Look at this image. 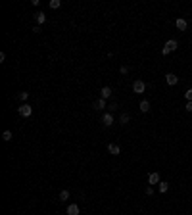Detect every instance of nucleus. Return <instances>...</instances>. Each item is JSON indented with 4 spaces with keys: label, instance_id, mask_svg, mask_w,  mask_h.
<instances>
[{
    "label": "nucleus",
    "instance_id": "f257e3e1",
    "mask_svg": "<svg viewBox=\"0 0 192 215\" xmlns=\"http://www.w3.org/2000/svg\"><path fill=\"white\" fill-rule=\"evenodd\" d=\"M17 114H19L21 117H31V114H33V108H31L29 104H21V106L17 108Z\"/></svg>",
    "mask_w": 192,
    "mask_h": 215
},
{
    "label": "nucleus",
    "instance_id": "f03ea898",
    "mask_svg": "<svg viewBox=\"0 0 192 215\" xmlns=\"http://www.w3.org/2000/svg\"><path fill=\"white\" fill-rule=\"evenodd\" d=\"M133 90H134V94H142L144 90H146V83L140 81V79H138V81H134L133 83Z\"/></svg>",
    "mask_w": 192,
    "mask_h": 215
},
{
    "label": "nucleus",
    "instance_id": "7ed1b4c3",
    "mask_svg": "<svg viewBox=\"0 0 192 215\" xmlns=\"http://www.w3.org/2000/svg\"><path fill=\"white\" fill-rule=\"evenodd\" d=\"M165 83H167L169 86H175V85L179 83V77H177L175 73H167V75H165Z\"/></svg>",
    "mask_w": 192,
    "mask_h": 215
},
{
    "label": "nucleus",
    "instance_id": "20e7f679",
    "mask_svg": "<svg viewBox=\"0 0 192 215\" xmlns=\"http://www.w3.org/2000/svg\"><path fill=\"white\" fill-rule=\"evenodd\" d=\"M102 123H104V127H111L114 125V115H111L110 111H106V114L102 115Z\"/></svg>",
    "mask_w": 192,
    "mask_h": 215
},
{
    "label": "nucleus",
    "instance_id": "39448f33",
    "mask_svg": "<svg viewBox=\"0 0 192 215\" xmlns=\"http://www.w3.org/2000/svg\"><path fill=\"white\" fill-rule=\"evenodd\" d=\"M175 25H177V29H179V31H186V29H188V21H186V19H183V17H179V19L175 21Z\"/></svg>",
    "mask_w": 192,
    "mask_h": 215
},
{
    "label": "nucleus",
    "instance_id": "423d86ee",
    "mask_svg": "<svg viewBox=\"0 0 192 215\" xmlns=\"http://www.w3.org/2000/svg\"><path fill=\"white\" fill-rule=\"evenodd\" d=\"M108 152H110L111 156H119V154H121V146H119V144H114V142H111V144L108 146Z\"/></svg>",
    "mask_w": 192,
    "mask_h": 215
},
{
    "label": "nucleus",
    "instance_id": "0eeeda50",
    "mask_svg": "<svg viewBox=\"0 0 192 215\" xmlns=\"http://www.w3.org/2000/svg\"><path fill=\"white\" fill-rule=\"evenodd\" d=\"M111 94H114V90H111L110 86H102V90H100V96H102L104 100H108V98H111Z\"/></svg>",
    "mask_w": 192,
    "mask_h": 215
},
{
    "label": "nucleus",
    "instance_id": "6e6552de",
    "mask_svg": "<svg viewBox=\"0 0 192 215\" xmlns=\"http://www.w3.org/2000/svg\"><path fill=\"white\" fill-rule=\"evenodd\" d=\"M148 185H160V173H150L148 175Z\"/></svg>",
    "mask_w": 192,
    "mask_h": 215
},
{
    "label": "nucleus",
    "instance_id": "1a4fd4ad",
    "mask_svg": "<svg viewBox=\"0 0 192 215\" xmlns=\"http://www.w3.org/2000/svg\"><path fill=\"white\" fill-rule=\"evenodd\" d=\"M79 213H81V209H79L77 203H69L67 206V215H79Z\"/></svg>",
    "mask_w": 192,
    "mask_h": 215
},
{
    "label": "nucleus",
    "instance_id": "9d476101",
    "mask_svg": "<svg viewBox=\"0 0 192 215\" xmlns=\"http://www.w3.org/2000/svg\"><path fill=\"white\" fill-rule=\"evenodd\" d=\"M165 48H169V52H173V50L179 48V42H177L175 39H169V40L165 42Z\"/></svg>",
    "mask_w": 192,
    "mask_h": 215
},
{
    "label": "nucleus",
    "instance_id": "9b49d317",
    "mask_svg": "<svg viewBox=\"0 0 192 215\" xmlns=\"http://www.w3.org/2000/svg\"><path fill=\"white\" fill-rule=\"evenodd\" d=\"M138 108H140L142 114H148V111H150V102L148 100H142L140 104H138Z\"/></svg>",
    "mask_w": 192,
    "mask_h": 215
},
{
    "label": "nucleus",
    "instance_id": "f8f14e48",
    "mask_svg": "<svg viewBox=\"0 0 192 215\" xmlns=\"http://www.w3.org/2000/svg\"><path fill=\"white\" fill-rule=\"evenodd\" d=\"M104 108H108V106H106V100H104V98H100V100H96V102H94V110L102 111Z\"/></svg>",
    "mask_w": 192,
    "mask_h": 215
},
{
    "label": "nucleus",
    "instance_id": "ddd939ff",
    "mask_svg": "<svg viewBox=\"0 0 192 215\" xmlns=\"http://www.w3.org/2000/svg\"><path fill=\"white\" fill-rule=\"evenodd\" d=\"M58 200H60V202H65V200H69V190H62L60 194H58Z\"/></svg>",
    "mask_w": 192,
    "mask_h": 215
},
{
    "label": "nucleus",
    "instance_id": "4468645a",
    "mask_svg": "<svg viewBox=\"0 0 192 215\" xmlns=\"http://www.w3.org/2000/svg\"><path fill=\"white\" fill-rule=\"evenodd\" d=\"M129 121H131V115H129V114H121V115H119V123H121V125H127Z\"/></svg>",
    "mask_w": 192,
    "mask_h": 215
},
{
    "label": "nucleus",
    "instance_id": "2eb2a0df",
    "mask_svg": "<svg viewBox=\"0 0 192 215\" xmlns=\"http://www.w3.org/2000/svg\"><path fill=\"white\" fill-rule=\"evenodd\" d=\"M37 23H39V25H42V23H46V16H44L42 12H39V14H37Z\"/></svg>",
    "mask_w": 192,
    "mask_h": 215
},
{
    "label": "nucleus",
    "instance_id": "dca6fc26",
    "mask_svg": "<svg viewBox=\"0 0 192 215\" xmlns=\"http://www.w3.org/2000/svg\"><path fill=\"white\" fill-rule=\"evenodd\" d=\"M52 10H58L60 6H62V0H50V4H48Z\"/></svg>",
    "mask_w": 192,
    "mask_h": 215
},
{
    "label": "nucleus",
    "instance_id": "f3484780",
    "mask_svg": "<svg viewBox=\"0 0 192 215\" xmlns=\"http://www.w3.org/2000/svg\"><path fill=\"white\" fill-rule=\"evenodd\" d=\"M2 140H4V142L12 140V131H4V133H2Z\"/></svg>",
    "mask_w": 192,
    "mask_h": 215
},
{
    "label": "nucleus",
    "instance_id": "a211bd4d",
    "mask_svg": "<svg viewBox=\"0 0 192 215\" xmlns=\"http://www.w3.org/2000/svg\"><path fill=\"white\" fill-rule=\"evenodd\" d=\"M167 190H169V185L167 183H160V192H162V194H165Z\"/></svg>",
    "mask_w": 192,
    "mask_h": 215
},
{
    "label": "nucleus",
    "instance_id": "6ab92c4d",
    "mask_svg": "<svg viewBox=\"0 0 192 215\" xmlns=\"http://www.w3.org/2000/svg\"><path fill=\"white\" fill-rule=\"evenodd\" d=\"M17 98H19L21 102H25V100L29 98V92H19V94H17Z\"/></svg>",
    "mask_w": 192,
    "mask_h": 215
},
{
    "label": "nucleus",
    "instance_id": "aec40b11",
    "mask_svg": "<svg viewBox=\"0 0 192 215\" xmlns=\"http://www.w3.org/2000/svg\"><path fill=\"white\" fill-rule=\"evenodd\" d=\"M117 108H119V106H117V102H111V104L108 106V110H110V114H111V111H115Z\"/></svg>",
    "mask_w": 192,
    "mask_h": 215
},
{
    "label": "nucleus",
    "instance_id": "412c9836",
    "mask_svg": "<svg viewBox=\"0 0 192 215\" xmlns=\"http://www.w3.org/2000/svg\"><path fill=\"white\" fill-rule=\"evenodd\" d=\"M185 98H186L188 102H192V88H188L186 92H185Z\"/></svg>",
    "mask_w": 192,
    "mask_h": 215
},
{
    "label": "nucleus",
    "instance_id": "4be33fe9",
    "mask_svg": "<svg viewBox=\"0 0 192 215\" xmlns=\"http://www.w3.org/2000/svg\"><path fill=\"white\" fill-rule=\"evenodd\" d=\"M127 71H129V67H127V65H121V67H119V73H123V75H125Z\"/></svg>",
    "mask_w": 192,
    "mask_h": 215
},
{
    "label": "nucleus",
    "instance_id": "5701e85b",
    "mask_svg": "<svg viewBox=\"0 0 192 215\" xmlns=\"http://www.w3.org/2000/svg\"><path fill=\"white\" fill-rule=\"evenodd\" d=\"M146 194L152 196V194H154V188H152V186H146Z\"/></svg>",
    "mask_w": 192,
    "mask_h": 215
},
{
    "label": "nucleus",
    "instance_id": "b1692460",
    "mask_svg": "<svg viewBox=\"0 0 192 215\" xmlns=\"http://www.w3.org/2000/svg\"><path fill=\"white\" fill-rule=\"evenodd\" d=\"M162 54H163V56H167V54H171V52H169V48H165V46H163V48H162Z\"/></svg>",
    "mask_w": 192,
    "mask_h": 215
},
{
    "label": "nucleus",
    "instance_id": "393cba45",
    "mask_svg": "<svg viewBox=\"0 0 192 215\" xmlns=\"http://www.w3.org/2000/svg\"><path fill=\"white\" fill-rule=\"evenodd\" d=\"M186 111H192V102H186Z\"/></svg>",
    "mask_w": 192,
    "mask_h": 215
}]
</instances>
